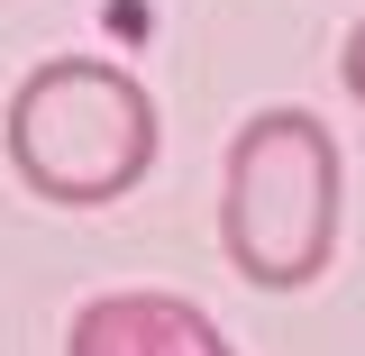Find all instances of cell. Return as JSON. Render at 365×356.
<instances>
[{
	"mask_svg": "<svg viewBox=\"0 0 365 356\" xmlns=\"http://www.w3.org/2000/svg\"><path fill=\"white\" fill-rule=\"evenodd\" d=\"M338 137L319 128L311 110L274 101L256 110L247 128L228 137V165H220V247L228 265L265 293H302L329 274L338 256Z\"/></svg>",
	"mask_w": 365,
	"mask_h": 356,
	"instance_id": "7a4b0ae2",
	"label": "cell"
},
{
	"mask_svg": "<svg viewBox=\"0 0 365 356\" xmlns=\"http://www.w3.org/2000/svg\"><path fill=\"white\" fill-rule=\"evenodd\" d=\"M0 146H9V174L37 201L101 210V201L146 183L165 128H155V101H146V83L128 64H110V55H46L9 91Z\"/></svg>",
	"mask_w": 365,
	"mask_h": 356,
	"instance_id": "6da1fadb",
	"label": "cell"
},
{
	"mask_svg": "<svg viewBox=\"0 0 365 356\" xmlns=\"http://www.w3.org/2000/svg\"><path fill=\"white\" fill-rule=\"evenodd\" d=\"M338 73H347V91H356V110H365V19L347 28V55H338Z\"/></svg>",
	"mask_w": 365,
	"mask_h": 356,
	"instance_id": "277c9868",
	"label": "cell"
},
{
	"mask_svg": "<svg viewBox=\"0 0 365 356\" xmlns=\"http://www.w3.org/2000/svg\"><path fill=\"white\" fill-rule=\"evenodd\" d=\"M64 356H237L228 329L182 293H101L73 311Z\"/></svg>",
	"mask_w": 365,
	"mask_h": 356,
	"instance_id": "3957f363",
	"label": "cell"
}]
</instances>
